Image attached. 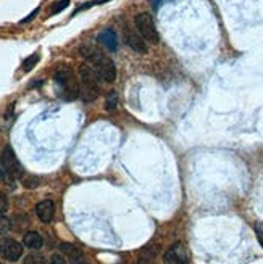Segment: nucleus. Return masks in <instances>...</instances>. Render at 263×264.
Wrapping results in <instances>:
<instances>
[{"mask_svg": "<svg viewBox=\"0 0 263 264\" xmlns=\"http://www.w3.org/2000/svg\"><path fill=\"white\" fill-rule=\"evenodd\" d=\"M60 250L61 253H65L68 259H70V264H89L84 258L83 251H81L78 247H75V245L71 243H61L60 245Z\"/></svg>", "mask_w": 263, "mask_h": 264, "instance_id": "nucleus-10", "label": "nucleus"}, {"mask_svg": "<svg viewBox=\"0 0 263 264\" xmlns=\"http://www.w3.org/2000/svg\"><path fill=\"white\" fill-rule=\"evenodd\" d=\"M79 50L83 53V57L90 61V65L95 69L98 78L105 81V83H113L116 79V68H115V63L110 58L105 57L102 52H98L95 47H92V45L89 44L83 45Z\"/></svg>", "mask_w": 263, "mask_h": 264, "instance_id": "nucleus-1", "label": "nucleus"}, {"mask_svg": "<svg viewBox=\"0 0 263 264\" xmlns=\"http://www.w3.org/2000/svg\"><path fill=\"white\" fill-rule=\"evenodd\" d=\"M50 264H67L65 258L61 256V254L55 253V254H52V258H50Z\"/></svg>", "mask_w": 263, "mask_h": 264, "instance_id": "nucleus-18", "label": "nucleus"}, {"mask_svg": "<svg viewBox=\"0 0 263 264\" xmlns=\"http://www.w3.org/2000/svg\"><path fill=\"white\" fill-rule=\"evenodd\" d=\"M23 264H47L41 254H29V256L24 258V262Z\"/></svg>", "mask_w": 263, "mask_h": 264, "instance_id": "nucleus-16", "label": "nucleus"}, {"mask_svg": "<svg viewBox=\"0 0 263 264\" xmlns=\"http://www.w3.org/2000/svg\"><path fill=\"white\" fill-rule=\"evenodd\" d=\"M36 214L44 224H49L53 219V214H55V205L50 200H44V202L36 205Z\"/></svg>", "mask_w": 263, "mask_h": 264, "instance_id": "nucleus-9", "label": "nucleus"}, {"mask_svg": "<svg viewBox=\"0 0 263 264\" xmlns=\"http://www.w3.org/2000/svg\"><path fill=\"white\" fill-rule=\"evenodd\" d=\"M167 2V0H152V7L153 8H155V10H157V8L160 7V5H163V4H165Z\"/></svg>", "mask_w": 263, "mask_h": 264, "instance_id": "nucleus-23", "label": "nucleus"}, {"mask_svg": "<svg viewBox=\"0 0 263 264\" xmlns=\"http://www.w3.org/2000/svg\"><path fill=\"white\" fill-rule=\"evenodd\" d=\"M105 2H110V0H94V2H89V4H86V5H83V7H79L76 12H81V10H86V8H89V7H92V5H102V4H105Z\"/></svg>", "mask_w": 263, "mask_h": 264, "instance_id": "nucleus-19", "label": "nucleus"}, {"mask_svg": "<svg viewBox=\"0 0 263 264\" xmlns=\"http://www.w3.org/2000/svg\"><path fill=\"white\" fill-rule=\"evenodd\" d=\"M98 76L92 66L81 65L79 66V94L84 102H94L98 97Z\"/></svg>", "mask_w": 263, "mask_h": 264, "instance_id": "nucleus-2", "label": "nucleus"}, {"mask_svg": "<svg viewBox=\"0 0 263 264\" xmlns=\"http://www.w3.org/2000/svg\"><path fill=\"white\" fill-rule=\"evenodd\" d=\"M2 166L7 174L12 177H20L23 174V166L20 165L12 147H7L2 153Z\"/></svg>", "mask_w": 263, "mask_h": 264, "instance_id": "nucleus-5", "label": "nucleus"}, {"mask_svg": "<svg viewBox=\"0 0 263 264\" xmlns=\"http://www.w3.org/2000/svg\"><path fill=\"white\" fill-rule=\"evenodd\" d=\"M136 264H149L146 259H141V261H138V262H136Z\"/></svg>", "mask_w": 263, "mask_h": 264, "instance_id": "nucleus-26", "label": "nucleus"}, {"mask_svg": "<svg viewBox=\"0 0 263 264\" xmlns=\"http://www.w3.org/2000/svg\"><path fill=\"white\" fill-rule=\"evenodd\" d=\"M126 44L129 45V47L138 52V53H147V42L144 41V37L141 34L134 32L133 29H126Z\"/></svg>", "mask_w": 263, "mask_h": 264, "instance_id": "nucleus-8", "label": "nucleus"}, {"mask_svg": "<svg viewBox=\"0 0 263 264\" xmlns=\"http://www.w3.org/2000/svg\"><path fill=\"white\" fill-rule=\"evenodd\" d=\"M116 105H118V95H116V92H110L107 97V102H105V110L113 111Z\"/></svg>", "mask_w": 263, "mask_h": 264, "instance_id": "nucleus-14", "label": "nucleus"}, {"mask_svg": "<svg viewBox=\"0 0 263 264\" xmlns=\"http://www.w3.org/2000/svg\"><path fill=\"white\" fill-rule=\"evenodd\" d=\"M39 58H41L39 53H34V55H31V57L26 58V60L23 61V71H26V72L31 71V69L39 63Z\"/></svg>", "mask_w": 263, "mask_h": 264, "instance_id": "nucleus-13", "label": "nucleus"}, {"mask_svg": "<svg viewBox=\"0 0 263 264\" xmlns=\"http://www.w3.org/2000/svg\"><path fill=\"white\" fill-rule=\"evenodd\" d=\"M38 179L36 177H28V179H24L23 180V184H24V187H28V188H31V187H38Z\"/></svg>", "mask_w": 263, "mask_h": 264, "instance_id": "nucleus-21", "label": "nucleus"}, {"mask_svg": "<svg viewBox=\"0 0 263 264\" xmlns=\"http://www.w3.org/2000/svg\"><path fill=\"white\" fill-rule=\"evenodd\" d=\"M98 42H101L104 47H107L108 50H112L115 52L118 49V37H116V34L115 31L112 29H104L101 34H98Z\"/></svg>", "mask_w": 263, "mask_h": 264, "instance_id": "nucleus-11", "label": "nucleus"}, {"mask_svg": "<svg viewBox=\"0 0 263 264\" xmlns=\"http://www.w3.org/2000/svg\"><path fill=\"white\" fill-rule=\"evenodd\" d=\"M0 253H2L4 259L7 261H16L21 258L23 254V247L21 243H18L13 239H5L0 245Z\"/></svg>", "mask_w": 263, "mask_h": 264, "instance_id": "nucleus-7", "label": "nucleus"}, {"mask_svg": "<svg viewBox=\"0 0 263 264\" xmlns=\"http://www.w3.org/2000/svg\"><path fill=\"white\" fill-rule=\"evenodd\" d=\"M5 174H7V172H5L4 166H0V179H4V177H5Z\"/></svg>", "mask_w": 263, "mask_h": 264, "instance_id": "nucleus-25", "label": "nucleus"}, {"mask_svg": "<svg viewBox=\"0 0 263 264\" xmlns=\"http://www.w3.org/2000/svg\"><path fill=\"white\" fill-rule=\"evenodd\" d=\"M55 84L60 87L61 90V97L65 100H75L78 98L81 94H79V83L75 79L73 72L68 71V69H60L55 72Z\"/></svg>", "mask_w": 263, "mask_h": 264, "instance_id": "nucleus-3", "label": "nucleus"}, {"mask_svg": "<svg viewBox=\"0 0 263 264\" xmlns=\"http://www.w3.org/2000/svg\"><path fill=\"white\" fill-rule=\"evenodd\" d=\"M189 253L183 243H175L167 250L163 262L165 264H187Z\"/></svg>", "mask_w": 263, "mask_h": 264, "instance_id": "nucleus-6", "label": "nucleus"}, {"mask_svg": "<svg viewBox=\"0 0 263 264\" xmlns=\"http://www.w3.org/2000/svg\"><path fill=\"white\" fill-rule=\"evenodd\" d=\"M24 247H28L31 250H39L42 247V237L38 232H26L23 237Z\"/></svg>", "mask_w": 263, "mask_h": 264, "instance_id": "nucleus-12", "label": "nucleus"}, {"mask_svg": "<svg viewBox=\"0 0 263 264\" xmlns=\"http://www.w3.org/2000/svg\"><path fill=\"white\" fill-rule=\"evenodd\" d=\"M257 237H258V240H260V243H261V247H263V234H261L260 231H257Z\"/></svg>", "mask_w": 263, "mask_h": 264, "instance_id": "nucleus-24", "label": "nucleus"}, {"mask_svg": "<svg viewBox=\"0 0 263 264\" xmlns=\"http://www.w3.org/2000/svg\"><path fill=\"white\" fill-rule=\"evenodd\" d=\"M8 229H10V221L5 216L0 214V232H7Z\"/></svg>", "mask_w": 263, "mask_h": 264, "instance_id": "nucleus-17", "label": "nucleus"}, {"mask_svg": "<svg viewBox=\"0 0 263 264\" xmlns=\"http://www.w3.org/2000/svg\"><path fill=\"white\" fill-rule=\"evenodd\" d=\"M38 13H39V8H36V10H34L32 13H29L28 16L24 18V20H21V24H26V23H29L31 20H34V16L38 15Z\"/></svg>", "mask_w": 263, "mask_h": 264, "instance_id": "nucleus-22", "label": "nucleus"}, {"mask_svg": "<svg viewBox=\"0 0 263 264\" xmlns=\"http://www.w3.org/2000/svg\"><path fill=\"white\" fill-rule=\"evenodd\" d=\"M134 24L138 28V32L150 44H158V31L155 28V23L147 13H139L134 18Z\"/></svg>", "mask_w": 263, "mask_h": 264, "instance_id": "nucleus-4", "label": "nucleus"}, {"mask_svg": "<svg viewBox=\"0 0 263 264\" xmlns=\"http://www.w3.org/2000/svg\"><path fill=\"white\" fill-rule=\"evenodd\" d=\"M7 208H8V200L5 195L0 194V214H4L7 211Z\"/></svg>", "mask_w": 263, "mask_h": 264, "instance_id": "nucleus-20", "label": "nucleus"}, {"mask_svg": "<svg viewBox=\"0 0 263 264\" xmlns=\"http://www.w3.org/2000/svg\"><path fill=\"white\" fill-rule=\"evenodd\" d=\"M68 5H70V0H60V2H55L50 7V15H57V13L63 12Z\"/></svg>", "mask_w": 263, "mask_h": 264, "instance_id": "nucleus-15", "label": "nucleus"}]
</instances>
